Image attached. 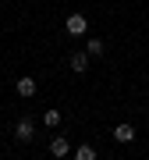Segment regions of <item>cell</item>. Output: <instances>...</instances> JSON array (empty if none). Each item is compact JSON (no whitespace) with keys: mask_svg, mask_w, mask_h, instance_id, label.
<instances>
[{"mask_svg":"<svg viewBox=\"0 0 149 160\" xmlns=\"http://www.w3.org/2000/svg\"><path fill=\"white\" fill-rule=\"evenodd\" d=\"M64 29H68V36H85L89 32V22H85V14H68Z\"/></svg>","mask_w":149,"mask_h":160,"instance_id":"obj_1","label":"cell"},{"mask_svg":"<svg viewBox=\"0 0 149 160\" xmlns=\"http://www.w3.org/2000/svg\"><path fill=\"white\" fill-rule=\"evenodd\" d=\"M32 132H36L32 118H22V121L14 125V135H18V142H29V139H32Z\"/></svg>","mask_w":149,"mask_h":160,"instance_id":"obj_2","label":"cell"},{"mask_svg":"<svg viewBox=\"0 0 149 160\" xmlns=\"http://www.w3.org/2000/svg\"><path fill=\"white\" fill-rule=\"evenodd\" d=\"M68 64H71V71H74V75H82V71L89 68V53H85V50H74Z\"/></svg>","mask_w":149,"mask_h":160,"instance_id":"obj_3","label":"cell"},{"mask_svg":"<svg viewBox=\"0 0 149 160\" xmlns=\"http://www.w3.org/2000/svg\"><path fill=\"white\" fill-rule=\"evenodd\" d=\"M50 153H53V157H68V153H71V142H68L64 135H57V139L50 142Z\"/></svg>","mask_w":149,"mask_h":160,"instance_id":"obj_4","label":"cell"},{"mask_svg":"<svg viewBox=\"0 0 149 160\" xmlns=\"http://www.w3.org/2000/svg\"><path fill=\"white\" fill-rule=\"evenodd\" d=\"M18 96L32 100L36 96V78H18Z\"/></svg>","mask_w":149,"mask_h":160,"instance_id":"obj_5","label":"cell"},{"mask_svg":"<svg viewBox=\"0 0 149 160\" xmlns=\"http://www.w3.org/2000/svg\"><path fill=\"white\" fill-rule=\"evenodd\" d=\"M114 139H117V142H132V139H135V128L132 125H117L114 128Z\"/></svg>","mask_w":149,"mask_h":160,"instance_id":"obj_6","label":"cell"},{"mask_svg":"<svg viewBox=\"0 0 149 160\" xmlns=\"http://www.w3.org/2000/svg\"><path fill=\"white\" fill-rule=\"evenodd\" d=\"M85 53H89V57H103V53H107L103 50V39H89L85 43Z\"/></svg>","mask_w":149,"mask_h":160,"instance_id":"obj_7","label":"cell"},{"mask_svg":"<svg viewBox=\"0 0 149 160\" xmlns=\"http://www.w3.org/2000/svg\"><path fill=\"white\" fill-rule=\"evenodd\" d=\"M43 125H46V128H57V125H60V110H53V107H50V110L43 114Z\"/></svg>","mask_w":149,"mask_h":160,"instance_id":"obj_8","label":"cell"},{"mask_svg":"<svg viewBox=\"0 0 149 160\" xmlns=\"http://www.w3.org/2000/svg\"><path fill=\"white\" fill-rule=\"evenodd\" d=\"M74 160H96V149L92 146H78L74 149Z\"/></svg>","mask_w":149,"mask_h":160,"instance_id":"obj_9","label":"cell"}]
</instances>
